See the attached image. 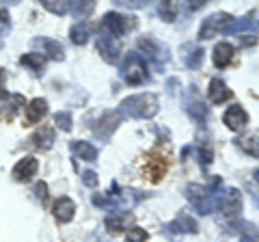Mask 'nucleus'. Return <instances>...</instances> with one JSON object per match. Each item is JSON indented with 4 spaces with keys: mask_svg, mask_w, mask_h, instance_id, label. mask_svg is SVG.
Here are the masks:
<instances>
[{
    "mask_svg": "<svg viewBox=\"0 0 259 242\" xmlns=\"http://www.w3.org/2000/svg\"><path fill=\"white\" fill-rule=\"evenodd\" d=\"M221 184L223 180L221 177H212V182H209V186H201V184H188L186 186V199L190 201L194 206L199 214H212L214 210L221 206Z\"/></svg>",
    "mask_w": 259,
    "mask_h": 242,
    "instance_id": "obj_1",
    "label": "nucleus"
},
{
    "mask_svg": "<svg viewBox=\"0 0 259 242\" xmlns=\"http://www.w3.org/2000/svg\"><path fill=\"white\" fill-rule=\"evenodd\" d=\"M160 102L153 93H139V95H130L123 102L119 104L117 112L121 115V119H151L158 112Z\"/></svg>",
    "mask_w": 259,
    "mask_h": 242,
    "instance_id": "obj_2",
    "label": "nucleus"
},
{
    "mask_svg": "<svg viewBox=\"0 0 259 242\" xmlns=\"http://www.w3.org/2000/svg\"><path fill=\"white\" fill-rule=\"evenodd\" d=\"M119 74L127 85H132V87L147 83L149 80L147 61H145L143 54H139V52H127L123 56V61H121V65H119Z\"/></svg>",
    "mask_w": 259,
    "mask_h": 242,
    "instance_id": "obj_3",
    "label": "nucleus"
},
{
    "mask_svg": "<svg viewBox=\"0 0 259 242\" xmlns=\"http://www.w3.org/2000/svg\"><path fill=\"white\" fill-rule=\"evenodd\" d=\"M132 28H136V18H127V15H121L117 11H108L102 18V33L112 39L123 37Z\"/></svg>",
    "mask_w": 259,
    "mask_h": 242,
    "instance_id": "obj_4",
    "label": "nucleus"
},
{
    "mask_svg": "<svg viewBox=\"0 0 259 242\" xmlns=\"http://www.w3.org/2000/svg\"><path fill=\"white\" fill-rule=\"evenodd\" d=\"M139 48L145 52V56L156 65L158 69L164 65V63L171 59V52H168V46H164L162 42H158V39H153V37H141L139 39ZM143 56V59H145Z\"/></svg>",
    "mask_w": 259,
    "mask_h": 242,
    "instance_id": "obj_5",
    "label": "nucleus"
},
{
    "mask_svg": "<svg viewBox=\"0 0 259 242\" xmlns=\"http://www.w3.org/2000/svg\"><path fill=\"white\" fill-rule=\"evenodd\" d=\"M184 108L192 121H197L199 126H205V121L209 117V108L203 104V100H201V95L197 93V87L194 85L188 87V93L184 95Z\"/></svg>",
    "mask_w": 259,
    "mask_h": 242,
    "instance_id": "obj_6",
    "label": "nucleus"
},
{
    "mask_svg": "<svg viewBox=\"0 0 259 242\" xmlns=\"http://www.w3.org/2000/svg\"><path fill=\"white\" fill-rule=\"evenodd\" d=\"M231 22H233V15L225 13V11L207 15L199 28V39H212V37H216V33H227Z\"/></svg>",
    "mask_w": 259,
    "mask_h": 242,
    "instance_id": "obj_7",
    "label": "nucleus"
},
{
    "mask_svg": "<svg viewBox=\"0 0 259 242\" xmlns=\"http://www.w3.org/2000/svg\"><path fill=\"white\" fill-rule=\"evenodd\" d=\"M121 121H123V119H121V115H119L117 110H106L100 119L95 121L93 132H95L97 136H100L102 141H108L110 136H112V132L117 130V126L121 124Z\"/></svg>",
    "mask_w": 259,
    "mask_h": 242,
    "instance_id": "obj_8",
    "label": "nucleus"
},
{
    "mask_svg": "<svg viewBox=\"0 0 259 242\" xmlns=\"http://www.w3.org/2000/svg\"><path fill=\"white\" fill-rule=\"evenodd\" d=\"M166 169H168V163L160 151H151V154H147V160H145V177H149L153 184L164 177Z\"/></svg>",
    "mask_w": 259,
    "mask_h": 242,
    "instance_id": "obj_9",
    "label": "nucleus"
},
{
    "mask_svg": "<svg viewBox=\"0 0 259 242\" xmlns=\"http://www.w3.org/2000/svg\"><path fill=\"white\" fill-rule=\"evenodd\" d=\"M223 124L229 128V130L233 132H240V130H244L246 124H248V112L240 106V104H233V106H229L225 110V115H223Z\"/></svg>",
    "mask_w": 259,
    "mask_h": 242,
    "instance_id": "obj_10",
    "label": "nucleus"
},
{
    "mask_svg": "<svg viewBox=\"0 0 259 242\" xmlns=\"http://www.w3.org/2000/svg\"><path fill=\"white\" fill-rule=\"evenodd\" d=\"M223 210V214L225 216H238L240 214V210H242V195H240V190L238 188H227L223 190V195H221V206H218Z\"/></svg>",
    "mask_w": 259,
    "mask_h": 242,
    "instance_id": "obj_11",
    "label": "nucleus"
},
{
    "mask_svg": "<svg viewBox=\"0 0 259 242\" xmlns=\"http://www.w3.org/2000/svg\"><path fill=\"white\" fill-rule=\"evenodd\" d=\"M95 48H97V52L102 54V59L106 63H117L119 61V44L112 37L100 33L95 37Z\"/></svg>",
    "mask_w": 259,
    "mask_h": 242,
    "instance_id": "obj_12",
    "label": "nucleus"
},
{
    "mask_svg": "<svg viewBox=\"0 0 259 242\" xmlns=\"http://www.w3.org/2000/svg\"><path fill=\"white\" fill-rule=\"evenodd\" d=\"M52 214L61 225L69 223L71 219H74V214H76V204L69 197H59L54 201V206H52Z\"/></svg>",
    "mask_w": 259,
    "mask_h": 242,
    "instance_id": "obj_13",
    "label": "nucleus"
},
{
    "mask_svg": "<svg viewBox=\"0 0 259 242\" xmlns=\"http://www.w3.org/2000/svg\"><path fill=\"white\" fill-rule=\"evenodd\" d=\"M166 231H171V233H197L199 225L188 212H182V214L175 216V221H171L166 225Z\"/></svg>",
    "mask_w": 259,
    "mask_h": 242,
    "instance_id": "obj_14",
    "label": "nucleus"
},
{
    "mask_svg": "<svg viewBox=\"0 0 259 242\" xmlns=\"http://www.w3.org/2000/svg\"><path fill=\"white\" fill-rule=\"evenodd\" d=\"M37 169H39V163H37V158H32V156H26V158H22L18 165L13 167V177L18 182H28L32 180V175H37Z\"/></svg>",
    "mask_w": 259,
    "mask_h": 242,
    "instance_id": "obj_15",
    "label": "nucleus"
},
{
    "mask_svg": "<svg viewBox=\"0 0 259 242\" xmlns=\"http://www.w3.org/2000/svg\"><path fill=\"white\" fill-rule=\"evenodd\" d=\"M48 112V102L44 98H35L30 100V104L26 106V115H24V126H35L39 124Z\"/></svg>",
    "mask_w": 259,
    "mask_h": 242,
    "instance_id": "obj_16",
    "label": "nucleus"
},
{
    "mask_svg": "<svg viewBox=\"0 0 259 242\" xmlns=\"http://www.w3.org/2000/svg\"><path fill=\"white\" fill-rule=\"evenodd\" d=\"M22 106H26V100H24V95L20 93H15V95H7V100L5 104L0 106V121H13L15 117V112H18Z\"/></svg>",
    "mask_w": 259,
    "mask_h": 242,
    "instance_id": "obj_17",
    "label": "nucleus"
},
{
    "mask_svg": "<svg viewBox=\"0 0 259 242\" xmlns=\"http://www.w3.org/2000/svg\"><path fill=\"white\" fill-rule=\"evenodd\" d=\"M130 223H132V214H130V212H112L110 216H106V221H104L108 233H112V236L125 231L130 227Z\"/></svg>",
    "mask_w": 259,
    "mask_h": 242,
    "instance_id": "obj_18",
    "label": "nucleus"
},
{
    "mask_svg": "<svg viewBox=\"0 0 259 242\" xmlns=\"http://www.w3.org/2000/svg\"><path fill=\"white\" fill-rule=\"evenodd\" d=\"M233 59H236V48H233L231 44H227V42L216 44V48H214V65L218 69L229 67L233 63Z\"/></svg>",
    "mask_w": 259,
    "mask_h": 242,
    "instance_id": "obj_19",
    "label": "nucleus"
},
{
    "mask_svg": "<svg viewBox=\"0 0 259 242\" xmlns=\"http://www.w3.org/2000/svg\"><path fill=\"white\" fill-rule=\"evenodd\" d=\"M207 95H209V102L212 104H223V102H227V100H231L233 98V93H231V89L227 87L221 78H214L212 83H209V91H207Z\"/></svg>",
    "mask_w": 259,
    "mask_h": 242,
    "instance_id": "obj_20",
    "label": "nucleus"
},
{
    "mask_svg": "<svg viewBox=\"0 0 259 242\" xmlns=\"http://www.w3.org/2000/svg\"><path fill=\"white\" fill-rule=\"evenodd\" d=\"M32 46H41L46 50V54L50 56V59H54V61H63L65 59V50H63V46L56 42V39L37 37V39H32Z\"/></svg>",
    "mask_w": 259,
    "mask_h": 242,
    "instance_id": "obj_21",
    "label": "nucleus"
},
{
    "mask_svg": "<svg viewBox=\"0 0 259 242\" xmlns=\"http://www.w3.org/2000/svg\"><path fill=\"white\" fill-rule=\"evenodd\" d=\"M257 9H253V13L246 15V18H240V20H233L227 28V35H240V33H246V30H257Z\"/></svg>",
    "mask_w": 259,
    "mask_h": 242,
    "instance_id": "obj_22",
    "label": "nucleus"
},
{
    "mask_svg": "<svg viewBox=\"0 0 259 242\" xmlns=\"http://www.w3.org/2000/svg\"><path fill=\"white\" fill-rule=\"evenodd\" d=\"M30 141H32V145H35L37 149H50L54 145V141H56V134H54V130L50 126H44L30 136Z\"/></svg>",
    "mask_w": 259,
    "mask_h": 242,
    "instance_id": "obj_23",
    "label": "nucleus"
},
{
    "mask_svg": "<svg viewBox=\"0 0 259 242\" xmlns=\"http://www.w3.org/2000/svg\"><path fill=\"white\" fill-rule=\"evenodd\" d=\"M20 63H22V65H26V67H30V69H32V74H35V76H41V71L46 69L48 59H46L44 54L30 52V54H24L22 59H20Z\"/></svg>",
    "mask_w": 259,
    "mask_h": 242,
    "instance_id": "obj_24",
    "label": "nucleus"
},
{
    "mask_svg": "<svg viewBox=\"0 0 259 242\" xmlns=\"http://www.w3.org/2000/svg\"><path fill=\"white\" fill-rule=\"evenodd\" d=\"M184 52H188V54H184L186 67L199 69L201 63H203V50H201L199 46H194V44H188V46H184Z\"/></svg>",
    "mask_w": 259,
    "mask_h": 242,
    "instance_id": "obj_25",
    "label": "nucleus"
},
{
    "mask_svg": "<svg viewBox=\"0 0 259 242\" xmlns=\"http://www.w3.org/2000/svg\"><path fill=\"white\" fill-rule=\"evenodd\" d=\"M69 147H71V151H74L78 158L89 160V163H93V160L97 158V149L93 147L91 143H87V141H71Z\"/></svg>",
    "mask_w": 259,
    "mask_h": 242,
    "instance_id": "obj_26",
    "label": "nucleus"
},
{
    "mask_svg": "<svg viewBox=\"0 0 259 242\" xmlns=\"http://www.w3.org/2000/svg\"><path fill=\"white\" fill-rule=\"evenodd\" d=\"M93 11H95V3H91V0H84V3H69V13L74 15L76 20H84Z\"/></svg>",
    "mask_w": 259,
    "mask_h": 242,
    "instance_id": "obj_27",
    "label": "nucleus"
},
{
    "mask_svg": "<svg viewBox=\"0 0 259 242\" xmlns=\"http://www.w3.org/2000/svg\"><path fill=\"white\" fill-rule=\"evenodd\" d=\"M89 28L84 26V24H74V26L69 28V39L74 42L76 46H84L89 42Z\"/></svg>",
    "mask_w": 259,
    "mask_h": 242,
    "instance_id": "obj_28",
    "label": "nucleus"
},
{
    "mask_svg": "<svg viewBox=\"0 0 259 242\" xmlns=\"http://www.w3.org/2000/svg\"><path fill=\"white\" fill-rule=\"evenodd\" d=\"M177 11H180V7H177L175 3H160L158 5V13L164 22H175Z\"/></svg>",
    "mask_w": 259,
    "mask_h": 242,
    "instance_id": "obj_29",
    "label": "nucleus"
},
{
    "mask_svg": "<svg viewBox=\"0 0 259 242\" xmlns=\"http://www.w3.org/2000/svg\"><path fill=\"white\" fill-rule=\"evenodd\" d=\"M238 147L240 149H244L246 154H250L253 158H257V134L253 136H244V139H238Z\"/></svg>",
    "mask_w": 259,
    "mask_h": 242,
    "instance_id": "obj_30",
    "label": "nucleus"
},
{
    "mask_svg": "<svg viewBox=\"0 0 259 242\" xmlns=\"http://www.w3.org/2000/svg\"><path fill=\"white\" fill-rule=\"evenodd\" d=\"M44 9H48L54 15H65L69 13V3H59V0H44Z\"/></svg>",
    "mask_w": 259,
    "mask_h": 242,
    "instance_id": "obj_31",
    "label": "nucleus"
},
{
    "mask_svg": "<svg viewBox=\"0 0 259 242\" xmlns=\"http://www.w3.org/2000/svg\"><path fill=\"white\" fill-rule=\"evenodd\" d=\"M54 124L59 126L63 132H69L71 130V124H74V119H71V112H67V110L56 112V115H54Z\"/></svg>",
    "mask_w": 259,
    "mask_h": 242,
    "instance_id": "obj_32",
    "label": "nucleus"
},
{
    "mask_svg": "<svg viewBox=\"0 0 259 242\" xmlns=\"http://www.w3.org/2000/svg\"><path fill=\"white\" fill-rule=\"evenodd\" d=\"M147 238H149L147 229H143V227H130L127 236H125V242H147Z\"/></svg>",
    "mask_w": 259,
    "mask_h": 242,
    "instance_id": "obj_33",
    "label": "nucleus"
},
{
    "mask_svg": "<svg viewBox=\"0 0 259 242\" xmlns=\"http://www.w3.org/2000/svg\"><path fill=\"white\" fill-rule=\"evenodd\" d=\"M11 33V15L7 9H0V37H7Z\"/></svg>",
    "mask_w": 259,
    "mask_h": 242,
    "instance_id": "obj_34",
    "label": "nucleus"
},
{
    "mask_svg": "<svg viewBox=\"0 0 259 242\" xmlns=\"http://www.w3.org/2000/svg\"><path fill=\"white\" fill-rule=\"evenodd\" d=\"M82 182H84V186L95 188L97 186V173L91 171V169H87V171H82Z\"/></svg>",
    "mask_w": 259,
    "mask_h": 242,
    "instance_id": "obj_35",
    "label": "nucleus"
},
{
    "mask_svg": "<svg viewBox=\"0 0 259 242\" xmlns=\"http://www.w3.org/2000/svg\"><path fill=\"white\" fill-rule=\"evenodd\" d=\"M197 158L201 160V165H203V167H207L209 163H212L214 154H212V149H197Z\"/></svg>",
    "mask_w": 259,
    "mask_h": 242,
    "instance_id": "obj_36",
    "label": "nucleus"
},
{
    "mask_svg": "<svg viewBox=\"0 0 259 242\" xmlns=\"http://www.w3.org/2000/svg\"><path fill=\"white\" fill-rule=\"evenodd\" d=\"M35 197L39 201H46L48 199V184L46 182H37L35 184Z\"/></svg>",
    "mask_w": 259,
    "mask_h": 242,
    "instance_id": "obj_37",
    "label": "nucleus"
},
{
    "mask_svg": "<svg viewBox=\"0 0 259 242\" xmlns=\"http://www.w3.org/2000/svg\"><path fill=\"white\" fill-rule=\"evenodd\" d=\"M5 80H7V74H5V69L0 67V100H7V95H9L5 91Z\"/></svg>",
    "mask_w": 259,
    "mask_h": 242,
    "instance_id": "obj_38",
    "label": "nucleus"
},
{
    "mask_svg": "<svg viewBox=\"0 0 259 242\" xmlns=\"http://www.w3.org/2000/svg\"><path fill=\"white\" fill-rule=\"evenodd\" d=\"M119 7H127V9H141L145 7V3H127V0H117Z\"/></svg>",
    "mask_w": 259,
    "mask_h": 242,
    "instance_id": "obj_39",
    "label": "nucleus"
},
{
    "mask_svg": "<svg viewBox=\"0 0 259 242\" xmlns=\"http://www.w3.org/2000/svg\"><path fill=\"white\" fill-rule=\"evenodd\" d=\"M166 87H168V93H175V91H177L175 87H180V80H177V78H171V80L166 83Z\"/></svg>",
    "mask_w": 259,
    "mask_h": 242,
    "instance_id": "obj_40",
    "label": "nucleus"
},
{
    "mask_svg": "<svg viewBox=\"0 0 259 242\" xmlns=\"http://www.w3.org/2000/svg\"><path fill=\"white\" fill-rule=\"evenodd\" d=\"M203 7H205V3H197V0H192V3L188 5V9L190 11H199V9H203Z\"/></svg>",
    "mask_w": 259,
    "mask_h": 242,
    "instance_id": "obj_41",
    "label": "nucleus"
},
{
    "mask_svg": "<svg viewBox=\"0 0 259 242\" xmlns=\"http://www.w3.org/2000/svg\"><path fill=\"white\" fill-rule=\"evenodd\" d=\"M240 242H257V233H248V236H242Z\"/></svg>",
    "mask_w": 259,
    "mask_h": 242,
    "instance_id": "obj_42",
    "label": "nucleus"
}]
</instances>
